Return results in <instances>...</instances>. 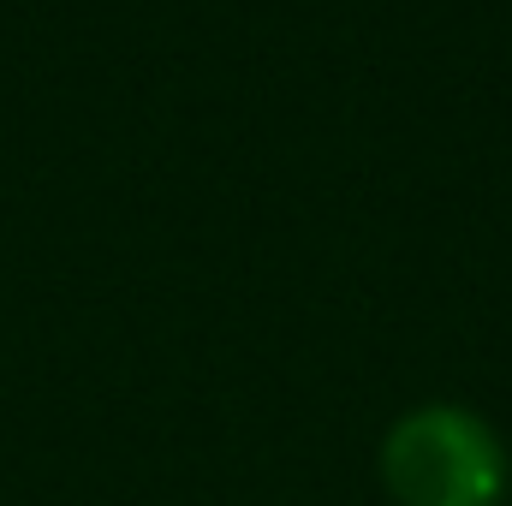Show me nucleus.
Masks as SVG:
<instances>
[{"label": "nucleus", "mask_w": 512, "mask_h": 506, "mask_svg": "<svg viewBox=\"0 0 512 506\" xmlns=\"http://www.w3.org/2000/svg\"><path fill=\"white\" fill-rule=\"evenodd\" d=\"M382 489L393 506H501L512 483L507 441L471 405H417L382 435Z\"/></svg>", "instance_id": "obj_1"}]
</instances>
